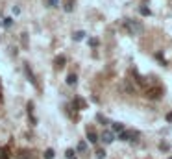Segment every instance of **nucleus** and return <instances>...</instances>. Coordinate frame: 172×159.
Here are the masks:
<instances>
[{
  "label": "nucleus",
  "instance_id": "nucleus-24",
  "mask_svg": "<svg viewBox=\"0 0 172 159\" xmlns=\"http://www.w3.org/2000/svg\"><path fill=\"white\" fill-rule=\"evenodd\" d=\"M167 122H172V111L167 113Z\"/></svg>",
  "mask_w": 172,
  "mask_h": 159
},
{
  "label": "nucleus",
  "instance_id": "nucleus-18",
  "mask_svg": "<svg viewBox=\"0 0 172 159\" xmlns=\"http://www.w3.org/2000/svg\"><path fill=\"white\" fill-rule=\"evenodd\" d=\"M85 148H87V144H85V143L82 141V143L78 144V150H80V152H85Z\"/></svg>",
  "mask_w": 172,
  "mask_h": 159
},
{
  "label": "nucleus",
  "instance_id": "nucleus-17",
  "mask_svg": "<svg viewBox=\"0 0 172 159\" xmlns=\"http://www.w3.org/2000/svg\"><path fill=\"white\" fill-rule=\"evenodd\" d=\"M96 157H98V159H104L105 157V152L102 150V148H100V150H96Z\"/></svg>",
  "mask_w": 172,
  "mask_h": 159
},
{
  "label": "nucleus",
  "instance_id": "nucleus-11",
  "mask_svg": "<svg viewBox=\"0 0 172 159\" xmlns=\"http://www.w3.org/2000/svg\"><path fill=\"white\" fill-rule=\"evenodd\" d=\"M83 37H85V31H76V34L72 35V39H74V41H82Z\"/></svg>",
  "mask_w": 172,
  "mask_h": 159
},
{
  "label": "nucleus",
  "instance_id": "nucleus-16",
  "mask_svg": "<svg viewBox=\"0 0 172 159\" xmlns=\"http://www.w3.org/2000/svg\"><path fill=\"white\" fill-rule=\"evenodd\" d=\"M45 159H54V150L52 148H48V150L45 152Z\"/></svg>",
  "mask_w": 172,
  "mask_h": 159
},
{
  "label": "nucleus",
  "instance_id": "nucleus-6",
  "mask_svg": "<svg viewBox=\"0 0 172 159\" xmlns=\"http://www.w3.org/2000/svg\"><path fill=\"white\" fill-rule=\"evenodd\" d=\"M17 159H35V155L31 154V152H28V150H22V152L17 155Z\"/></svg>",
  "mask_w": 172,
  "mask_h": 159
},
{
  "label": "nucleus",
  "instance_id": "nucleus-2",
  "mask_svg": "<svg viewBox=\"0 0 172 159\" xmlns=\"http://www.w3.org/2000/svg\"><path fill=\"white\" fill-rule=\"evenodd\" d=\"M137 135H139L137 131H120V133H119V139H120V141H137V139H135Z\"/></svg>",
  "mask_w": 172,
  "mask_h": 159
},
{
  "label": "nucleus",
  "instance_id": "nucleus-4",
  "mask_svg": "<svg viewBox=\"0 0 172 159\" xmlns=\"http://www.w3.org/2000/svg\"><path fill=\"white\" fill-rule=\"evenodd\" d=\"M87 141L93 143V144L98 143V135H96V131H94L93 128H87Z\"/></svg>",
  "mask_w": 172,
  "mask_h": 159
},
{
  "label": "nucleus",
  "instance_id": "nucleus-7",
  "mask_svg": "<svg viewBox=\"0 0 172 159\" xmlns=\"http://www.w3.org/2000/svg\"><path fill=\"white\" fill-rule=\"evenodd\" d=\"M102 141H104L105 144H111V143H113V133H111V131H104Z\"/></svg>",
  "mask_w": 172,
  "mask_h": 159
},
{
  "label": "nucleus",
  "instance_id": "nucleus-13",
  "mask_svg": "<svg viewBox=\"0 0 172 159\" xmlns=\"http://www.w3.org/2000/svg\"><path fill=\"white\" fill-rule=\"evenodd\" d=\"M24 69H26V74H28V78H30V81H31V83H35V78H34V74H31V70H30V67L26 65Z\"/></svg>",
  "mask_w": 172,
  "mask_h": 159
},
{
  "label": "nucleus",
  "instance_id": "nucleus-23",
  "mask_svg": "<svg viewBox=\"0 0 172 159\" xmlns=\"http://www.w3.org/2000/svg\"><path fill=\"white\" fill-rule=\"evenodd\" d=\"M159 148H161V150H168V144H167V143H161Z\"/></svg>",
  "mask_w": 172,
  "mask_h": 159
},
{
  "label": "nucleus",
  "instance_id": "nucleus-22",
  "mask_svg": "<svg viewBox=\"0 0 172 159\" xmlns=\"http://www.w3.org/2000/svg\"><path fill=\"white\" fill-rule=\"evenodd\" d=\"M11 22H13L11 19H4V26H11Z\"/></svg>",
  "mask_w": 172,
  "mask_h": 159
},
{
  "label": "nucleus",
  "instance_id": "nucleus-21",
  "mask_svg": "<svg viewBox=\"0 0 172 159\" xmlns=\"http://www.w3.org/2000/svg\"><path fill=\"white\" fill-rule=\"evenodd\" d=\"M65 155H67L69 159H72V157H74V150H67V152H65Z\"/></svg>",
  "mask_w": 172,
  "mask_h": 159
},
{
  "label": "nucleus",
  "instance_id": "nucleus-3",
  "mask_svg": "<svg viewBox=\"0 0 172 159\" xmlns=\"http://www.w3.org/2000/svg\"><path fill=\"white\" fill-rule=\"evenodd\" d=\"M161 94H163V89H161V87H154V89H146V96H148V98H152V100L159 98Z\"/></svg>",
  "mask_w": 172,
  "mask_h": 159
},
{
  "label": "nucleus",
  "instance_id": "nucleus-25",
  "mask_svg": "<svg viewBox=\"0 0 172 159\" xmlns=\"http://www.w3.org/2000/svg\"><path fill=\"white\" fill-rule=\"evenodd\" d=\"M89 43H91V46H96V45H98V41H96V39H91Z\"/></svg>",
  "mask_w": 172,
  "mask_h": 159
},
{
  "label": "nucleus",
  "instance_id": "nucleus-19",
  "mask_svg": "<svg viewBox=\"0 0 172 159\" xmlns=\"http://www.w3.org/2000/svg\"><path fill=\"white\" fill-rule=\"evenodd\" d=\"M48 4H50V7H56L59 4V0H48Z\"/></svg>",
  "mask_w": 172,
  "mask_h": 159
},
{
  "label": "nucleus",
  "instance_id": "nucleus-9",
  "mask_svg": "<svg viewBox=\"0 0 172 159\" xmlns=\"http://www.w3.org/2000/svg\"><path fill=\"white\" fill-rule=\"evenodd\" d=\"M74 9V0H65V11H72Z\"/></svg>",
  "mask_w": 172,
  "mask_h": 159
},
{
  "label": "nucleus",
  "instance_id": "nucleus-14",
  "mask_svg": "<svg viewBox=\"0 0 172 159\" xmlns=\"http://www.w3.org/2000/svg\"><path fill=\"white\" fill-rule=\"evenodd\" d=\"M139 11H141V15H144V17H150V9H148L146 6H141V9H139Z\"/></svg>",
  "mask_w": 172,
  "mask_h": 159
},
{
  "label": "nucleus",
  "instance_id": "nucleus-8",
  "mask_svg": "<svg viewBox=\"0 0 172 159\" xmlns=\"http://www.w3.org/2000/svg\"><path fill=\"white\" fill-rule=\"evenodd\" d=\"M76 81H78L76 74H69V76H67V83H69V85H76Z\"/></svg>",
  "mask_w": 172,
  "mask_h": 159
},
{
  "label": "nucleus",
  "instance_id": "nucleus-10",
  "mask_svg": "<svg viewBox=\"0 0 172 159\" xmlns=\"http://www.w3.org/2000/svg\"><path fill=\"white\" fill-rule=\"evenodd\" d=\"M113 131H117V133H120V131H124V126H122L120 122H115V124H113Z\"/></svg>",
  "mask_w": 172,
  "mask_h": 159
},
{
  "label": "nucleus",
  "instance_id": "nucleus-26",
  "mask_svg": "<svg viewBox=\"0 0 172 159\" xmlns=\"http://www.w3.org/2000/svg\"><path fill=\"white\" fill-rule=\"evenodd\" d=\"M72 159H76V157H72Z\"/></svg>",
  "mask_w": 172,
  "mask_h": 159
},
{
  "label": "nucleus",
  "instance_id": "nucleus-20",
  "mask_svg": "<svg viewBox=\"0 0 172 159\" xmlns=\"http://www.w3.org/2000/svg\"><path fill=\"white\" fill-rule=\"evenodd\" d=\"M156 57H157V59H159L161 63H163V65H167V61H165V57H163V56H161V54H156Z\"/></svg>",
  "mask_w": 172,
  "mask_h": 159
},
{
  "label": "nucleus",
  "instance_id": "nucleus-1",
  "mask_svg": "<svg viewBox=\"0 0 172 159\" xmlns=\"http://www.w3.org/2000/svg\"><path fill=\"white\" fill-rule=\"evenodd\" d=\"M124 28L128 30V34H132V35H139V34H143V30H144L143 24L137 22V20H126Z\"/></svg>",
  "mask_w": 172,
  "mask_h": 159
},
{
  "label": "nucleus",
  "instance_id": "nucleus-5",
  "mask_svg": "<svg viewBox=\"0 0 172 159\" xmlns=\"http://www.w3.org/2000/svg\"><path fill=\"white\" fill-rule=\"evenodd\" d=\"M65 63H67L65 56H58L56 61H54V65H56V69H63V67H65Z\"/></svg>",
  "mask_w": 172,
  "mask_h": 159
},
{
  "label": "nucleus",
  "instance_id": "nucleus-12",
  "mask_svg": "<svg viewBox=\"0 0 172 159\" xmlns=\"http://www.w3.org/2000/svg\"><path fill=\"white\" fill-rule=\"evenodd\" d=\"M74 105H76V107H80V109H83V107H85V102H83L82 98H76V100H74Z\"/></svg>",
  "mask_w": 172,
  "mask_h": 159
},
{
  "label": "nucleus",
  "instance_id": "nucleus-15",
  "mask_svg": "<svg viewBox=\"0 0 172 159\" xmlns=\"http://www.w3.org/2000/svg\"><path fill=\"white\" fill-rule=\"evenodd\" d=\"M0 159H9V155H7V150H6V148H0Z\"/></svg>",
  "mask_w": 172,
  "mask_h": 159
}]
</instances>
